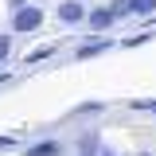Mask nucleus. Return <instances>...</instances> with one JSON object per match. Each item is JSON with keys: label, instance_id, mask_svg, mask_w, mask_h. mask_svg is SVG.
Segmentation results:
<instances>
[{"label": "nucleus", "instance_id": "obj_10", "mask_svg": "<svg viewBox=\"0 0 156 156\" xmlns=\"http://www.w3.org/2000/svg\"><path fill=\"white\" fill-rule=\"evenodd\" d=\"M133 109H140V113H156V98H152V101H133Z\"/></svg>", "mask_w": 156, "mask_h": 156}, {"label": "nucleus", "instance_id": "obj_4", "mask_svg": "<svg viewBox=\"0 0 156 156\" xmlns=\"http://www.w3.org/2000/svg\"><path fill=\"white\" fill-rule=\"evenodd\" d=\"M23 156H66V144L55 140V136H47V140H35V144H27Z\"/></svg>", "mask_w": 156, "mask_h": 156}, {"label": "nucleus", "instance_id": "obj_14", "mask_svg": "<svg viewBox=\"0 0 156 156\" xmlns=\"http://www.w3.org/2000/svg\"><path fill=\"white\" fill-rule=\"evenodd\" d=\"M78 156H86V152H78Z\"/></svg>", "mask_w": 156, "mask_h": 156}, {"label": "nucleus", "instance_id": "obj_12", "mask_svg": "<svg viewBox=\"0 0 156 156\" xmlns=\"http://www.w3.org/2000/svg\"><path fill=\"white\" fill-rule=\"evenodd\" d=\"M101 156H121V152H109V148H105V152H101Z\"/></svg>", "mask_w": 156, "mask_h": 156}, {"label": "nucleus", "instance_id": "obj_6", "mask_svg": "<svg viewBox=\"0 0 156 156\" xmlns=\"http://www.w3.org/2000/svg\"><path fill=\"white\" fill-rule=\"evenodd\" d=\"M129 12H133V16H152L156 0H129Z\"/></svg>", "mask_w": 156, "mask_h": 156}, {"label": "nucleus", "instance_id": "obj_8", "mask_svg": "<svg viewBox=\"0 0 156 156\" xmlns=\"http://www.w3.org/2000/svg\"><path fill=\"white\" fill-rule=\"evenodd\" d=\"M8 55H12V35L0 31V62H8Z\"/></svg>", "mask_w": 156, "mask_h": 156}, {"label": "nucleus", "instance_id": "obj_1", "mask_svg": "<svg viewBox=\"0 0 156 156\" xmlns=\"http://www.w3.org/2000/svg\"><path fill=\"white\" fill-rule=\"evenodd\" d=\"M39 27H43V8H35V4L12 8V31H16V35H31Z\"/></svg>", "mask_w": 156, "mask_h": 156}, {"label": "nucleus", "instance_id": "obj_5", "mask_svg": "<svg viewBox=\"0 0 156 156\" xmlns=\"http://www.w3.org/2000/svg\"><path fill=\"white\" fill-rule=\"evenodd\" d=\"M109 47H117L109 35H94V39H86V43L74 51V58H94V55H101V51H109Z\"/></svg>", "mask_w": 156, "mask_h": 156}, {"label": "nucleus", "instance_id": "obj_2", "mask_svg": "<svg viewBox=\"0 0 156 156\" xmlns=\"http://www.w3.org/2000/svg\"><path fill=\"white\" fill-rule=\"evenodd\" d=\"M86 0H62L55 8V20L58 23H66V27H78V23H86Z\"/></svg>", "mask_w": 156, "mask_h": 156}, {"label": "nucleus", "instance_id": "obj_9", "mask_svg": "<svg viewBox=\"0 0 156 156\" xmlns=\"http://www.w3.org/2000/svg\"><path fill=\"white\" fill-rule=\"evenodd\" d=\"M47 55H55V47H39V51H31L23 62H39V58H47Z\"/></svg>", "mask_w": 156, "mask_h": 156}, {"label": "nucleus", "instance_id": "obj_3", "mask_svg": "<svg viewBox=\"0 0 156 156\" xmlns=\"http://www.w3.org/2000/svg\"><path fill=\"white\" fill-rule=\"evenodd\" d=\"M113 23H117L113 8H109V4H101V8H94V12L86 16V31H90V35H105Z\"/></svg>", "mask_w": 156, "mask_h": 156}, {"label": "nucleus", "instance_id": "obj_11", "mask_svg": "<svg viewBox=\"0 0 156 156\" xmlns=\"http://www.w3.org/2000/svg\"><path fill=\"white\" fill-rule=\"evenodd\" d=\"M0 148H12V136H0Z\"/></svg>", "mask_w": 156, "mask_h": 156}, {"label": "nucleus", "instance_id": "obj_7", "mask_svg": "<svg viewBox=\"0 0 156 156\" xmlns=\"http://www.w3.org/2000/svg\"><path fill=\"white\" fill-rule=\"evenodd\" d=\"M109 8H113L117 20H129V16H133V12H129V0H109Z\"/></svg>", "mask_w": 156, "mask_h": 156}, {"label": "nucleus", "instance_id": "obj_13", "mask_svg": "<svg viewBox=\"0 0 156 156\" xmlns=\"http://www.w3.org/2000/svg\"><path fill=\"white\" fill-rule=\"evenodd\" d=\"M136 156H156V152H136Z\"/></svg>", "mask_w": 156, "mask_h": 156}]
</instances>
